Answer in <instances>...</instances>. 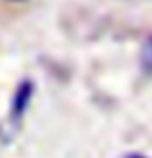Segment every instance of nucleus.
<instances>
[{"instance_id":"f257e3e1","label":"nucleus","mask_w":152,"mask_h":158,"mask_svg":"<svg viewBox=\"0 0 152 158\" xmlns=\"http://www.w3.org/2000/svg\"><path fill=\"white\" fill-rule=\"evenodd\" d=\"M29 99H31V84H29V82H25L23 86L19 88L17 97H15V105H12V115H15V117H19V115L25 111V107H27Z\"/></svg>"},{"instance_id":"f03ea898","label":"nucleus","mask_w":152,"mask_h":158,"mask_svg":"<svg viewBox=\"0 0 152 158\" xmlns=\"http://www.w3.org/2000/svg\"><path fill=\"white\" fill-rule=\"evenodd\" d=\"M142 68L146 74H152V37L146 41V45L142 49Z\"/></svg>"},{"instance_id":"7ed1b4c3","label":"nucleus","mask_w":152,"mask_h":158,"mask_svg":"<svg viewBox=\"0 0 152 158\" xmlns=\"http://www.w3.org/2000/svg\"><path fill=\"white\" fill-rule=\"evenodd\" d=\"M129 158H144V156H129Z\"/></svg>"}]
</instances>
